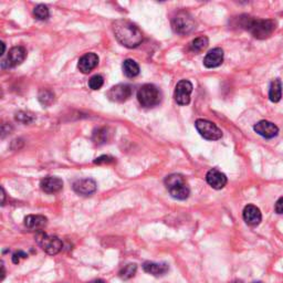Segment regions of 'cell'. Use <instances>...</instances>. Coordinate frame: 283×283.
<instances>
[{
  "instance_id": "obj_1",
  "label": "cell",
  "mask_w": 283,
  "mask_h": 283,
  "mask_svg": "<svg viewBox=\"0 0 283 283\" xmlns=\"http://www.w3.org/2000/svg\"><path fill=\"white\" fill-rule=\"evenodd\" d=\"M113 32L118 41L126 48H136L143 41V33L133 22L120 19L113 24Z\"/></svg>"
},
{
  "instance_id": "obj_2",
  "label": "cell",
  "mask_w": 283,
  "mask_h": 283,
  "mask_svg": "<svg viewBox=\"0 0 283 283\" xmlns=\"http://www.w3.org/2000/svg\"><path fill=\"white\" fill-rule=\"evenodd\" d=\"M239 25L243 29L250 31L252 36L257 39H267L275 30V22L272 20L254 19L249 16H241Z\"/></svg>"
},
{
  "instance_id": "obj_3",
  "label": "cell",
  "mask_w": 283,
  "mask_h": 283,
  "mask_svg": "<svg viewBox=\"0 0 283 283\" xmlns=\"http://www.w3.org/2000/svg\"><path fill=\"white\" fill-rule=\"evenodd\" d=\"M165 186L169 192L170 196L178 199V201H185L190 197V187L187 186L184 177L179 174H171L165 178Z\"/></svg>"
},
{
  "instance_id": "obj_4",
  "label": "cell",
  "mask_w": 283,
  "mask_h": 283,
  "mask_svg": "<svg viewBox=\"0 0 283 283\" xmlns=\"http://www.w3.org/2000/svg\"><path fill=\"white\" fill-rule=\"evenodd\" d=\"M137 100L144 108H154L162 101V93L154 84H144L137 92Z\"/></svg>"
},
{
  "instance_id": "obj_5",
  "label": "cell",
  "mask_w": 283,
  "mask_h": 283,
  "mask_svg": "<svg viewBox=\"0 0 283 283\" xmlns=\"http://www.w3.org/2000/svg\"><path fill=\"white\" fill-rule=\"evenodd\" d=\"M171 28L178 35H188L196 30V21L187 11H179L171 19Z\"/></svg>"
},
{
  "instance_id": "obj_6",
  "label": "cell",
  "mask_w": 283,
  "mask_h": 283,
  "mask_svg": "<svg viewBox=\"0 0 283 283\" xmlns=\"http://www.w3.org/2000/svg\"><path fill=\"white\" fill-rule=\"evenodd\" d=\"M36 240L38 245L41 247L42 250L48 254H51V256L58 254L62 250L63 243L61 241L60 238L55 236H49L46 232L39 231L36 236Z\"/></svg>"
},
{
  "instance_id": "obj_7",
  "label": "cell",
  "mask_w": 283,
  "mask_h": 283,
  "mask_svg": "<svg viewBox=\"0 0 283 283\" xmlns=\"http://www.w3.org/2000/svg\"><path fill=\"white\" fill-rule=\"evenodd\" d=\"M199 134L208 141H217L223 137V132L215 123L207 120H197L195 123Z\"/></svg>"
},
{
  "instance_id": "obj_8",
  "label": "cell",
  "mask_w": 283,
  "mask_h": 283,
  "mask_svg": "<svg viewBox=\"0 0 283 283\" xmlns=\"http://www.w3.org/2000/svg\"><path fill=\"white\" fill-rule=\"evenodd\" d=\"M27 57V51L24 47L18 46L9 50L8 55L6 59L2 60V66L5 68H15V66L21 64Z\"/></svg>"
},
{
  "instance_id": "obj_9",
  "label": "cell",
  "mask_w": 283,
  "mask_h": 283,
  "mask_svg": "<svg viewBox=\"0 0 283 283\" xmlns=\"http://www.w3.org/2000/svg\"><path fill=\"white\" fill-rule=\"evenodd\" d=\"M193 92V84L188 80H181L175 87L174 99L177 104L187 105L191 102V94Z\"/></svg>"
},
{
  "instance_id": "obj_10",
  "label": "cell",
  "mask_w": 283,
  "mask_h": 283,
  "mask_svg": "<svg viewBox=\"0 0 283 283\" xmlns=\"http://www.w3.org/2000/svg\"><path fill=\"white\" fill-rule=\"evenodd\" d=\"M132 93H133V90H132L131 85L118 84V85H114L110 88L107 93V97L109 98L110 101H112V102L123 103L131 98Z\"/></svg>"
},
{
  "instance_id": "obj_11",
  "label": "cell",
  "mask_w": 283,
  "mask_h": 283,
  "mask_svg": "<svg viewBox=\"0 0 283 283\" xmlns=\"http://www.w3.org/2000/svg\"><path fill=\"white\" fill-rule=\"evenodd\" d=\"M97 182L91 178L77 179L73 182V191L81 196H91L97 191Z\"/></svg>"
},
{
  "instance_id": "obj_12",
  "label": "cell",
  "mask_w": 283,
  "mask_h": 283,
  "mask_svg": "<svg viewBox=\"0 0 283 283\" xmlns=\"http://www.w3.org/2000/svg\"><path fill=\"white\" fill-rule=\"evenodd\" d=\"M254 132L264 138H273L279 133V127L269 121H260L253 126Z\"/></svg>"
},
{
  "instance_id": "obj_13",
  "label": "cell",
  "mask_w": 283,
  "mask_h": 283,
  "mask_svg": "<svg viewBox=\"0 0 283 283\" xmlns=\"http://www.w3.org/2000/svg\"><path fill=\"white\" fill-rule=\"evenodd\" d=\"M99 64V57L98 54L93 52L85 53L84 55H82L79 60V63H77V68L82 72V73L87 74L90 73L91 71L97 68Z\"/></svg>"
},
{
  "instance_id": "obj_14",
  "label": "cell",
  "mask_w": 283,
  "mask_h": 283,
  "mask_svg": "<svg viewBox=\"0 0 283 283\" xmlns=\"http://www.w3.org/2000/svg\"><path fill=\"white\" fill-rule=\"evenodd\" d=\"M243 220L246 221V224L249 226H258L262 220V215L260 209L254 206V205H248V206L245 207L243 209Z\"/></svg>"
},
{
  "instance_id": "obj_15",
  "label": "cell",
  "mask_w": 283,
  "mask_h": 283,
  "mask_svg": "<svg viewBox=\"0 0 283 283\" xmlns=\"http://www.w3.org/2000/svg\"><path fill=\"white\" fill-rule=\"evenodd\" d=\"M206 180L209 186H212L214 190H223L227 185V176L216 168L208 171L206 175Z\"/></svg>"
},
{
  "instance_id": "obj_16",
  "label": "cell",
  "mask_w": 283,
  "mask_h": 283,
  "mask_svg": "<svg viewBox=\"0 0 283 283\" xmlns=\"http://www.w3.org/2000/svg\"><path fill=\"white\" fill-rule=\"evenodd\" d=\"M40 186H41V190L44 193L55 194L62 190L63 181H62V179H60L59 177L48 176V177H44V178L41 180Z\"/></svg>"
},
{
  "instance_id": "obj_17",
  "label": "cell",
  "mask_w": 283,
  "mask_h": 283,
  "mask_svg": "<svg viewBox=\"0 0 283 283\" xmlns=\"http://www.w3.org/2000/svg\"><path fill=\"white\" fill-rule=\"evenodd\" d=\"M224 62V50L221 48H215L207 53L204 59V65L206 68H217Z\"/></svg>"
},
{
  "instance_id": "obj_18",
  "label": "cell",
  "mask_w": 283,
  "mask_h": 283,
  "mask_svg": "<svg viewBox=\"0 0 283 283\" xmlns=\"http://www.w3.org/2000/svg\"><path fill=\"white\" fill-rule=\"evenodd\" d=\"M47 224L48 219L41 215H29L25 218V226L31 231H42Z\"/></svg>"
},
{
  "instance_id": "obj_19",
  "label": "cell",
  "mask_w": 283,
  "mask_h": 283,
  "mask_svg": "<svg viewBox=\"0 0 283 283\" xmlns=\"http://www.w3.org/2000/svg\"><path fill=\"white\" fill-rule=\"evenodd\" d=\"M143 269L146 273L154 276H162L168 272L169 267L167 263H155V262H144Z\"/></svg>"
},
{
  "instance_id": "obj_20",
  "label": "cell",
  "mask_w": 283,
  "mask_h": 283,
  "mask_svg": "<svg viewBox=\"0 0 283 283\" xmlns=\"http://www.w3.org/2000/svg\"><path fill=\"white\" fill-rule=\"evenodd\" d=\"M282 98V82L280 79H275L271 82L269 90V99L271 102H279Z\"/></svg>"
},
{
  "instance_id": "obj_21",
  "label": "cell",
  "mask_w": 283,
  "mask_h": 283,
  "mask_svg": "<svg viewBox=\"0 0 283 283\" xmlns=\"http://www.w3.org/2000/svg\"><path fill=\"white\" fill-rule=\"evenodd\" d=\"M123 72L127 77H135L140 74V65L136 61L127 59L123 62Z\"/></svg>"
},
{
  "instance_id": "obj_22",
  "label": "cell",
  "mask_w": 283,
  "mask_h": 283,
  "mask_svg": "<svg viewBox=\"0 0 283 283\" xmlns=\"http://www.w3.org/2000/svg\"><path fill=\"white\" fill-rule=\"evenodd\" d=\"M208 43H209V40L206 36L198 37L195 39V40L192 41L190 49H191V51L195 52V53L202 52L203 50H205L208 47Z\"/></svg>"
},
{
  "instance_id": "obj_23",
  "label": "cell",
  "mask_w": 283,
  "mask_h": 283,
  "mask_svg": "<svg viewBox=\"0 0 283 283\" xmlns=\"http://www.w3.org/2000/svg\"><path fill=\"white\" fill-rule=\"evenodd\" d=\"M38 100L43 107H49V105H51L54 101V93L48 90V88H42V90L39 92Z\"/></svg>"
},
{
  "instance_id": "obj_24",
  "label": "cell",
  "mask_w": 283,
  "mask_h": 283,
  "mask_svg": "<svg viewBox=\"0 0 283 283\" xmlns=\"http://www.w3.org/2000/svg\"><path fill=\"white\" fill-rule=\"evenodd\" d=\"M136 271L137 265L135 263H129L124 265V268H122V270L119 272V275L122 280H130L135 275Z\"/></svg>"
},
{
  "instance_id": "obj_25",
  "label": "cell",
  "mask_w": 283,
  "mask_h": 283,
  "mask_svg": "<svg viewBox=\"0 0 283 283\" xmlns=\"http://www.w3.org/2000/svg\"><path fill=\"white\" fill-rule=\"evenodd\" d=\"M109 137L110 133L109 129H107V127H102V129H99L93 133V142L98 144V145L107 143V141H109Z\"/></svg>"
},
{
  "instance_id": "obj_26",
  "label": "cell",
  "mask_w": 283,
  "mask_h": 283,
  "mask_svg": "<svg viewBox=\"0 0 283 283\" xmlns=\"http://www.w3.org/2000/svg\"><path fill=\"white\" fill-rule=\"evenodd\" d=\"M33 15H35L38 20H47L50 16V11L47 6L38 5L35 10H33Z\"/></svg>"
},
{
  "instance_id": "obj_27",
  "label": "cell",
  "mask_w": 283,
  "mask_h": 283,
  "mask_svg": "<svg viewBox=\"0 0 283 283\" xmlns=\"http://www.w3.org/2000/svg\"><path fill=\"white\" fill-rule=\"evenodd\" d=\"M104 84V79H103V76L102 75H100V74H97V75H93L90 80H88V86H90V88H92V90L94 91H97V90H100Z\"/></svg>"
},
{
  "instance_id": "obj_28",
  "label": "cell",
  "mask_w": 283,
  "mask_h": 283,
  "mask_svg": "<svg viewBox=\"0 0 283 283\" xmlns=\"http://www.w3.org/2000/svg\"><path fill=\"white\" fill-rule=\"evenodd\" d=\"M16 120L20 122V123H24V124H29L31 122H33L35 118H33L32 114L30 113H27V112H19L16 114Z\"/></svg>"
},
{
  "instance_id": "obj_29",
  "label": "cell",
  "mask_w": 283,
  "mask_h": 283,
  "mask_svg": "<svg viewBox=\"0 0 283 283\" xmlns=\"http://www.w3.org/2000/svg\"><path fill=\"white\" fill-rule=\"evenodd\" d=\"M114 162V158L108 156V155H103V156L98 157L96 160H94V164L98 165H102V164H111Z\"/></svg>"
},
{
  "instance_id": "obj_30",
  "label": "cell",
  "mask_w": 283,
  "mask_h": 283,
  "mask_svg": "<svg viewBox=\"0 0 283 283\" xmlns=\"http://www.w3.org/2000/svg\"><path fill=\"white\" fill-rule=\"evenodd\" d=\"M27 257H28L27 253H25L24 251H18V252L14 253V256H13V262L17 264V263H19L21 258H27Z\"/></svg>"
},
{
  "instance_id": "obj_31",
  "label": "cell",
  "mask_w": 283,
  "mask_h": 283,
  "mask_svg": "<svg viewBox=\"0 0 283 283\" xmlns=\"http://www.w3.org/2000/svg\"><path fill=\"white\" fill-rule=\"evenodd\" d=\"M275 212L278 214H283V197H281L275 204Z\"/></svg>"
},
{
  "instance_id": "obj_32",
  "label": "cell",
  "mask_w": 283,
  "mask_h": 283,
  "mask_svg": "<svg viewBox=\"0 0 283 283\" xmlns=\"http://www.w3.org/2000/svg\"><path fill=\"white\" fill-rule=\"evenodd\" d=\"M88 283H107L104 280H101V279H97V280H93V281H90Z\"/></svg>"
},
{
  "instance_id": "obj_33",
  "label": "cell",
  "mask_w": 283,
  "mask_h": 283,
  "mask_svg": "<svg viewBox=\"0 0 283 283\" xmlns=\"http://www.w3.org/2000/svg\"><path fill=\"white\" fill-rule=\"evenodd\" d=\"M2 194H3V195H2V196H3V202H2V205H5V190H4L3 187H2Z\"/></svg>"
},
{
  "instance_id": "obj_34",
  "label": "cell",
  "mask_w": 283,
  "mask_h": 283,
  "mask_svg": "<svg viewBox=\"0 0 283 283\" xmlns=\"http://www.w3.org/2000/svg\"><path fill=\"white\" fill-rule=\"evenodd\" d=\"M2 47H3V51H2V55H4V53H5V50H6V46H5V43L4 42H2Z\"/></svg>"
},
{
  "instance_id": "obj_35",
  "label": "cell",
  "mask_w": 283,
  "mask_h": 283,
  "mask_svg": "<svg viewBox=\"0 0 283 283\" xmlns=\"http://www.w3.org/2000/svg\"><path fill=\"white\" fill-rule=\"evenodd\" d=\"M253 283H261V282H253Z\"/></svg>"
}]
</instances>
